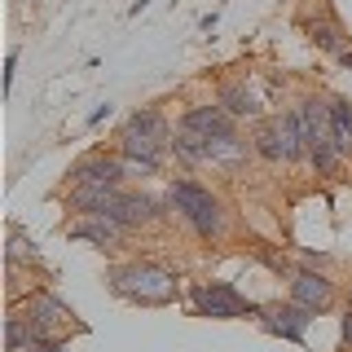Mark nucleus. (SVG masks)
<instances>
[{
  "label": "nucleus",
  "mask_w": 352,
  "mask_h": 352,
  "mask_svg": "<svg viewBox=\"0 0 352 352\" xmlns=\"http://www.w3.org/2000/svg\"><path fill=\"white\" fill-rule=\"evenodd\" d=\"M71 238H84V242H93V247H102V251H110V247H119V238L128 234V229H119L115 220H106V216H84V220H75L71 229H66Z\"/></svg>",
  "instance_id": "nucleus-13"
},
{
  "label": "nucleus",
  "mask_w": 352,
  "mask_h": 352,
  "mask_svg": "<svg viewBox=\"0 0 352 352\" xmlns=\"http://www.w3.org/2000/svg\"><path fill=\"white\" fill-rule=\"evenodd\" d=\"M181 128H190V132H198V137H207V141L238 137V132H234V115H229L220 102H216V106H194V110H185Z\"/></svg>",
  "instance_id": "nucleus-9"
},
{
  "label": "nucleus",
  "mask_w": 352,
  "mask_h": 352,
  "mask_svg": "<svg viewBox=\"0 0 352 352\" xmlns=\"http://www.w3.org/2000/svg\"><path fill=\"white\" fill-rule=\"evenodd\" d=\"M313 40L322 44V49H330V53H344V40H339V27H335V22H317V27H313Z\"/></svg>",
  "instance_id": "nucleus-18"
},
{
  "label": "nucleus",
  "mask_w": 352,
  "mask_h": 352,
  "mask_svg": "<svg viewBox=\"0 0 352 352\" xmlns=\"http://www.w3.org/2000/svg\"><path fill=\"white\" fill-rule=\"evenodd\" d=\"M339 62H344L348 71H352V49H344V53H339Z\"/></svg>",
  "instance_id": "nucleus-22"
},
{
  "label": "nucleus",
  "mask_w": 352,
  "mask_h": 352,
  "mask_svg": "<svg viewBox=\"0 0 352 352\" xmlns=\"http://www.w3.org/2000/svg\"><path fill=\"white\" fill-rule=\"evenodd\" d=\"M344 348H352V308H348V317H344Z\"/></svg>",
  "instance_id": "nucleus-21"
},
{
  "label": "nucleus",
  "mask_w": 352,
  "mask_h": 352,
  "mask_svg": "<svg viewBox=\"0 0 352 352\" xmlns=\"http://www.w3.org/2000/svg\"><path fill=\"white\" fill-rule=\"evenodd\" d=\"M124 159H106V154H88L71 168V185H84V181H97V185H119L124 181Z\"/></svg>",
  "instance_id": "nucleus-12"
},
{
  "label": "nucleus",
  "mask_w": 352,
  "mask_h": 352,
  "mask_svg": "<svg viewBox=\"0 0 352 352\" xmlns=\"http://www.w3.org/2000/svg\"><path fill=\"white\" fill-rule=\"evenodd\" d=\"M172 150H176L181 163H212V141L198 137V132H190V128H176Z\"/></svg>",
  "instance_id": "nucleus-14"
},
{
  "label": "nucleus",
  "mask_w": 352,
  "mask_h": 352,
  "mask_svg": "<svg viewBox=\"0 0 352 352\" xmlns=\"http://www.w3.org/2000/svg\"><path fill=\"white\" fill-rule=\"evenodd\" d=\"M291 300H295V304H304L308 313H326L330 300H335V286H330L322 273H295V282H291Z\"/></svg>",
  "instance_id": "nucleus-11"
},
{
  "label": "nucleus",
  "mask_w": 352,
  "mask_h": 352,
  "mask_svg": "<svg viewBox=\"0 0 352 352\" xmlns=\"http://www.w3.org/2000/svg\"><path fill=\"white\" fill-rule=\"evenodd\" d=\"M330 132H335V146H339V154H352V102L348 97H335L330 102Z\"/></svg>",
  "instance_id": "nucleus-15"
},
{
  "label": "nucleus",
  "mask_w": 352,
  "mask_h": 352,
  "mask_svg": "<svg viewBox=\"0 0 352 352\" xmlns=\"http://www.w3.org/2000/svg\"><path fill=\"white\" fill-rule=\"evenodd\" d=\"M36 339H40V330L31 326L27 313H14V317L5 322V352H27Z\"/></svg>",
  "instance_id": "nucleus-16"
},
{
  "label": "nucleus",
  "mask_w": 352,
  "mask_h": 352,
  "mask_svg": "<svg viewBox=\"0 0 352 352\" xmlns=\"http://www.w3.org/2000/svg\"><path fill=\"white\" fill-rule=\"evenodd\" d=\"M14 71H18V53H9V58H5V88L14 84Z\"/></svg>",
  "instance_id": "nucleus-20"
},
{
  "label": "nucleus",
  "mask_w": 352,
  "mask_h": 352,
  "mask_svg": "<svg viewBox=\"0 0 352 352\" xmlns=\"http://www.w3.org/2000/svg\"><path fill=\"white\" fill-rule=\"evenodd\" d=\"M256 154L269 163H295L304 159V137H300V124L295 115H278V119H260L256 128Z\"/></svg>",
  "instance_id": "nucleus-4"
},
{
  "label": "nucleus",
  "mask_w": 352,
  "mask_h": 352,
  "mask_svg": "<svg viewBox=\"0 0 352 352\" xmlns=\"http://www.w3.org/2000/svg\"><path fill=\"white\" fill-rule=\"evenodd\" d=\"M119 150L124 159H150L159 163L163 150H172V128L159 110H137V115L124 124V137H119Z\"/></svg>",
  "instance_id": "nucleus-3"
},
{
  "label": "nucleus",
  "mask_w": 352,
  "mask_h": 352,
  "mask_svg": "<svg viewBox=\"0 0 352 352\" xmlns=\"http://www.w3.org/2000/svg\"><path fill=\"white\" fill-rule=\"evenodd\" d=\"M190 300H194V308L203 317H220V322H229V317H256L260 313V304L242 300L234 286H225V282H198L190 291Z\"/></svg>",
  "instance_id": "nucleus-5"
},
{
  "label": "nucleus",
  "mask_w": 352,
  "mask_h": 352,
  "mask_svg": "<svg viewBox=\"0 0 352 352\" xmlns=\"http://www.w3.org/2000/svg\"><path fill=\"white\" fill-rule=\"evenodd\" d=\"M27 317H31V326H36L40 335H53V330H62L75 313H71V308H66L62 300H53V295L36 291V295L27 300Z\"/></svg>",
  "instance_id": "nucleus-10"
},
{
  "label": "nucleus",
  "mask_w": 352,
  "mask_h": 352,
  "mask_svg": "<svg viewBox=\"0 0 352 352\" xmlns=\"http://www.w3.org/2000/svg\"><path fill=\"white\" fill-rule=\"evenodd\" d=\"M27 352H66V344H62L58 335H40V339H36V344H31Z\"/></svg>",
  "instance_id": "nucleus-19"
},
{
  "label": "nucleus",
  "mask_w": 352,
  "mask_h": 352,
  "mask_svg": "<svg viewBox=\"0 0 352 352\" xmlns=\"http://www.w3.org/2000/svg\"><path fill=\"white\" fill-rule=\"evenodd\" d=\"M291 115H295V124H300L304 150H322V146H335V132H330V102H317V97H304V102L295 106Z\"/></svg>",
  "instance_id": "nucleus-7"
},
{
  "label": "nucleus",
  "mask_w": 352,
  "mask_h": 352,
  "mask_svg": "<svg viewBox=\"0 0 352 352\" xmlns=\"http://www.w3.org/2000/svg\"><path fill=\"white\" fill-rule=\"evenodd\" d=\"M106 220H115L119 229H141V225H150L154 216H159V203H154L150 194H115L106 203Z\"/></svg>",
  "instance_id": "nucleus-8"
},
{
  "label": "nucleus",
  "mask_w": 352,
  "mask_h": 352,
  "mask_svg": "<svg viewBox=\"0 0 352 352\" xmlns=\"http://www.w3.org/2000/svg\"><path fill=\"white\" fill-rule=\"evenodd\" d=\"M256 322H260V330H269V335H278V339L304 344V330H308V322H313V313H308L304 304L291 300V304H269V308H260Z\"/></svg>",
  "instance_id": "nucleus-6"
},
{
  "label": "nucleus",
  "mask_w": 352,
  "mask_h": 352,
  "mask_svg": "<svg viewBox=\"0 0 352 352\" xmlns=\"http://www.w3.org/2000/svg\"><path fill=\"white\" fill-rule=\"evenodd\" d=\"M106 286L119 295V300H132L141 308H163L181 295V282L176 273L159 269V264H119V269L106 273Z\"/></svg>",
  "instance_id": "nucleus-1"
},
{
  "label": "nucleus",
  "mask_w": 352,
  "mask_h": 352,
  "mask_svg": "<svg viewBox=\"0 0 352 352\" xmlns=\"http://www.w3.org/2000/svg\"><path fill=\"white\" fill-rule=\"evenodd\" d=\"M220 106H225L234 119H251V115H260V102H256V97H251L242 84H225V88H220Z\"/></svg>",
  "instance_id": "nucleus-17"
},
{
  "label": "nucleus",
  "mask_w": 352,
  "mask_h": 352,
  "mask_svg": "<svg viewBox=\"0 0 352 352\" xmlns=\"http://www.w3.org/2000/svg\"><path fill=\"white\" fill-rule=\"evenodd\" d=\"M168 203L198 238H216L220 229H225V207H220V198L212 190H203V185H194V181H172Z\"/></svg>",
  "instance_id": "nucleus-2"
}]
</instances>
